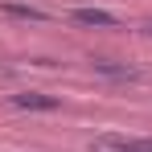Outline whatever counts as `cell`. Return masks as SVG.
<instances>
[{"label":"cell","mask_w":152,"mask_h":152,"mask_svg":"<svg viewBox=\"0 0 152 152\" xmlns=\"http://www.w3.org/2000/svg\"><path fill=\"white\" fill-rule=\"evenodd\" d=\"M0 12H4V17H17V21H50L45 8H37V4H17V0H0Z\"/></svg>","instance_id":"4"},{"label":"cell","mask_w":152,"mask_h":152,"mask_svg":"<svg viewBox=\"0 0 152 152\" xmlns=\"http://www.w3.org/2000/svg\"><path fill=\"white\" fill-rule=\"evenodd\" d=\"M12 107H21V111H58V99L37 95V91H21V95H12Z\"/></svg>","instance_id":"3"},{"label":"cell","mask_w":152,"mask_h":152,"mask_svg":"<svg viewBox=\"0 0 152 152\" xmlns=\"http://www.w3.org/2000/svg\"><path fill=\"white\" fill-rule=\"evenodd\" d=\"M95 74H103V78H119V82H136V78H140V70H136V66H115V62H95Z\"/></svg>","instance_id":"5"},{"label":"cell","mask_w":152,"mask_h":152,"mask_svg":"<svg viewBox=\"0 0 152 152\" xmlns=\"http://www.w3.org/2000/svg\"><path fill=\"white\" fill-rule=\"evenodd\" d=\"M99 148H107V152H152V140H144V136H99Z\"/></svg>","instance_id":"2"},{"label":"cell","mask_w":152,"mask_h":152,"mask_svg":"<svg viewBox=\"0 0 152 152\" xmlns=\"http://www.w3.org/2000/svg\"><path fill=\"white\" fill-rule=\"evenodd\" d=\"M148 33H152V21H148Z\"/></svg>","instance_id":"6"},{"label":"cell","mask_w":152,"mask_h":152,"mask_svg":"<svg viewBox=\"0 0 152 152\" xmlns=\"http://www.w3.org/2000/svg\"><path fill=\"white\" fill-rule=\"evenodd\" d=\"M70 17H74V25H82V29H115L119 25V17L107 12V8H74Z\"/></svg>","instance_id":"1"}]
</instances>
